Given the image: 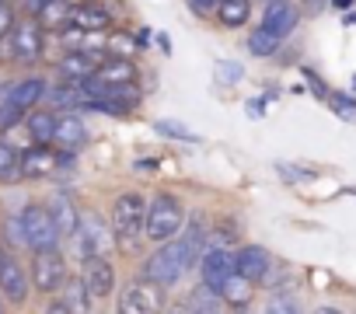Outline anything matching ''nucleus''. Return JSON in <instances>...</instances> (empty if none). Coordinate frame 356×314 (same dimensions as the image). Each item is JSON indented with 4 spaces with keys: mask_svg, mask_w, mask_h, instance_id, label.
Instances as JSON below:
<instances>
[{
    "mask_svg": "<svg viewBox=\"0 0 356 314\" xmlns=\"http://www.w3.org/2000/svg\"><path fill=\"white\" fill-rule=\"evenodd\" d=\"M203 248H207V224L196 217L186 227V234H178V238H171V241H164V245L154 248V255L140 269V279L168 290V286H175L178 279L193 269V262L200 258Z\"/></svg>",
    "mask_w": 356,
    "mask_h": 314,
    "instance_id": "f257e3e1",
    "label": "nucleus"
},
{
    "mask_svg": "<svg viewBox=\"0 0 356 314\" xmlns=\"http://www.w3.org/2000/svg\"><path fill=\"white\" fill-rule=\"evenodd\" d=\"M186 227V206L178 196L171 192H157L150 203H147V224H143V234L157 245L178 238V231Z\"/></svg>",
    "mask_w": 356,
    "mask_h": 314,
    "instance_id": "f03ea898",
    "label": "nucleus"
},
{
    "mask_svg": "<svg viewBox=\"0 0 356 314\" xmlns=\"http://www.w3.org/2000/svg\"><path fill=\"white\" fill-rule=\"evenodd\" d=\"M108 224H112V238L122 241V248L140 245L143 238V224H147V199L140 192H122L115 196L112 210H108Z\"/></svg>",
    "mask_w": 356,
    "mask_h": 314,
    "instance_id": "7ed1b4c3",
    "label": "nucleus"
},
{
    "mask_svg": "<svg viewBox=\"0 0 356 314\" xmlns=\"http://www.w3.org/2000/svg\"><path fill=\"white\" fill-rule=\"evenodd\" d=\"M70 248H74V258L84 265L91 258H105L108 248H112V231L108 224L98 217V213H81L74 234H70Z\"/></svg>",
    "mask_w": 356,
    "mask_h": 314,
    "instance_id": "20e7f679",
    "label": "nucleus"
},
{
    "mask_svg": "<svg viewBox=\"0 0 356 314\" xmlns=\"http://www.w3.org/2000/svg\"><path fill=\"white\" fill-rule=\"evenodd\" d=\"M22 234H25V248L32 251V255H39V251H60V231H56V224H53V217H49V210L46 206H25L22 213Z\"/></svg>",
    "mask_w": 356,
    "mask_h": 314,
    "instance_id": "39448f33",
    "label": "nucleus"
},
{
    "mask_svg": "<svg viewBox=\"0 0 356 314\" xmlns=\"http://www.w3.org/2000/svg\"><path fill=\"white\" fill-rule=\"evenodd\" d=\"M164 304H168V290H161L147 279H133L129 286H122L115 311L119 314H161Z\"/></svg>",
    "mask_w": 356,
    "mask_h": 314,
    "instance_id": "423d86ee",
    "label": "nucleus"
},
{
    "mask_svg": "<svg viewBox=\"0 0 356 314\" xmlns=\"http://www.w3.org/2000/svg\"><path fill=\"white\" fill-rule=\"evenodd\" d=\"M67 258L60 255V251H39V255H32V265H29V283L39 290V293H46V297H56L60 290H63V283H67Z\"/></svg>",
    "mask_w": 356,
    "mask_h": 314,
    "instance_id": "0eeeda50",
    "label": "nucleus"
},
{
    "mask_svg": "<svg viewBox=\"0 0 356 314\" xmlns=\"http://www.w3.org/2000/svg\"><path fill=\"white\" fill-rule=\"evenodd\" d=\"M234 272L241 279H248L252 286H262V283H273L276 279V258L262 245H241L234 251Z\"/></svg>",
    "mask_w": 356,
    "mask_h": 314,
    "instance_id": "6e6552de",
    "label": "nucleus"
},
{
    "mask_svg": "<svg viewBox=\"0 0 356 314\" xmlns=\"http://www.w3.org/2000/svg\"><path fill=\"white\" fill-rule=\"evenodd\" d=\"M234 276V251L224 241H210L207 238V251L200 258V283L213 293H220V286Z\"/></svg>",
    "mask_w": 356,
    "mask_h": 314,
    "instance_id": "1a4fd4ad",
    "label": "nucleus"
},
{
    "mask_svg": "<svg viewBox=\"0 0 356 314\" xmlns=\"http://www.w3.org/2000/svg\"><path fill=\"white\" fill-rule=\"evenodd\" d=\"M29 269L11 255L4 251L0 255V297H4L8 304H25L29 300Z\"/></svg>",
    "mask_w": 356,
    "mask_h": 314,
    "instance_id": "9d476101",
    "label": "nucleus"
},
{
    "mask_svg": "<svg viewBox=\"0 0 356 314\" xmlns=\"http://www.w3.org/2000/svg\"><path fill=\"white\" fill-rule=\"evenodd\" d=\"M297 25H300V8L297 4H290V0H269L266 11H262V25L259 28L283 42L286 35L297 32Z\"/></svg>",
    "mask_w": 356,
    "mask_h": 314,
    "instance_id": "9b49d317",
    "label": "nucleus"
},
{
    "mask_svg": "<svg viewBox=\"0 0 356 314\" xmlns=\"http://www.w3.org/2000/svg\"><path fill=\"white\" fill-rule=\"evenodd\" d=\"M105 63V53H91V49H74L60 60V74L70 81V84H84L98 74V67Z\"/></svg>",
    "mask_w": 356,
    "mask_h": 314,
    "instance_id": "f8f14e48",
    "label": "nucleus"
},
{
    "mask_svg": "<svg viewBox=\"0 0 356 314\" xmlns=\"http://www.w3.org/2000/svg\"><path fill=\"white\" fill-rule=\"evenodd\" d=\"M81 279H84L91 300H105V297H112V290H115V269H112L108 255H105V258H91V262H84Z\"/></svg>",
    "mask_w": 356,
    "mask_h": 314,
    "instance_id": "ddd939ff",
    "label": "nucleus"
},
{
    "mask_svg": "<svg viewBox=\"0 0 356 314\" xmlns=\"http://www.w3.org/2000/svg\"><path fill=\"white\" fill-rule=\"evenodd\" d=\"M42 94H46V81H42V77H29V81H18V84H4V88H0V98H4L8 105H15L22 115L32 112V108L42 101Z\"/></svg>",
    "mask_w": 356,
    "mask_h": 314,
    "instance_id": "4468645a",
    "label": "nucleus"
},
{
    "mask_svg": "<svg viewBox=\"0 0 356 314\" xmlns=\"http://www.w3.org/2000/svg\"><path fill=\"white\" fill-rule=\"evenodd\" d=\"M11 39H15V60L18 63H35L42 56V28H39V22H15Z\"/></svg>",
    "mask_w": 356,
    "mask_h": 314,
    "instance_id": "2eb2a0df",
    "label": "nucleus"
},
{
    "mask_svg": "<svg viewBox=\"0 0 356 314\" xmlns=\"http://www.w3.org/2000/svg\"><path fill=\"white\" fill-rule=\"evenodd\" d=\"M56 172V154L53 147H29L18 157V175L22 179H49Z\"/></svg>",
    "mask_w": 356,
    "mask_h": 314,
    "instance_id": "dca6fc26",
    "label": "nucleus"
},
{
    "mask_svg": "<svg viewBox=\"0 0 356 314\" xmlns=\"http://www.w3.org/2000/svg\"><path fill=\"white\" fill-rule=\"evenodd\" d=\"M88 140V126H84V119L81 115H74V112H67V115H56V129H53V143L60 147V150H77L81 143Z\"/></svg>",
    "mask_w": 356,
    "mask_h": 314,
    "instance_id": "f3484780",
    "label": "nucleus"
},
{
    "mask_svg": "<svg viewBox=\"0 0 356 314\" xmlns=\"http://www.w3.org/2000/svg\"><path fill=\"white\" fill-rule=\"evenodd\" d=\"M42 101H49V112L56 108V112H74L77 105H88V94H84V88L81 84H70V81H63V84H53V88H46V94H42Z\"/></svg>",
    "mask_w": 356,
    "mask_h": 314,
    "instance_id": "a211bd4d",
    "label": "nucleus"
},
{
    "mask_svg": "<svg viewBox=\"0 0 356 314\" xmlns=\"http://www.w3.org/2000/svg\"><path fill=\"white\" fill-rule=\"evenodd\" d=\"M95 84H105V88H126L136 81V67L129 60H115V56H105V63L98 67V74L91 77Z\"/></svg>",
    "mask_w": 356,
    "mask_h": 314,
    "instance_id": "6ab92c4d",
    "label": "nucleus"
},
{
    "mask_svg": "<svg viewBox=\"0 0 356 314\" xmlns=\"http://www.w3.org/2000/svg\"><path fill=\"white\" fill-rule=\"evenodd\" d=\"M108 22H112V18H108V11H105L102 4H84V0L77 4V11H74V18H70V25L81 28L84 35H98V32H105Z\"/></svg>",
    "mask_w": 356,
    "mask_h": 314,
    "instance_id": "aec40b11",
    "label": "nucleus"
},
{
    "mask_svg": "<svg viewBox=\"0 0 356 314\" xmlns=\"http://www.w3.org/2000/svg\"><path fill=\"white\" fill-rule=\"evenodd\" d=\"M217 297H220V304H224V307L245 311V307H252V300H255V286L234 272V276H231V279L220 286V293H217Z\"/></svg>",
    "mask_w": 356,
    "mask_h": 314,
    "instance_id": "412c9836",
    "label": "nucleus"
},
{
    "mask_svg": "<svg viewBox=\"0 0 356 314\" xmlns=\"http://www.w3.org/2000/svg\"><path fill=\"white\" fill-rule=\"evenodd\" d=\"M46 210H49V217H53L60 238H70L74 227H77V220H81V210L74 206V199H70V196H53V203H49Z\"/></svg>",
    "mask_w": 356,
    "mask_h": 314,
    "instance_id": "4be33fe9",
    "label": "nucleus"
},
{
    "mask_svg": "<svg viewBox=\"0 0 356 314\" xmlns=\"http://www.w3.org/2000/svg\"><path fill=\"white\" fill-rule=\"evenodd\" d=\"M25 129H29V136H32V143H35V147H46V143H53L56 115H53L49 108H32V112H29V119H25Z\"/></svg>",
    "mask_w": 356,
    "mask_h": 314,
    "instance_id": "5701e85b",
    "label": "nucleus"
},
{
    "mask_svg": "<svg viewBox=\"0 0 356 314\" xmlns=\"http://www.w3.org/2000/svg\"><path fill=\"white\" fill-rule=\"evenodd\" d=\"M60 300L70 307V314H91V293H88L81 276H67V283L60 290Z\"/></svg>",
    "mask_w": 356,
    "mask_h": 314,
    "instance_id": "b1692460",
    "label": "nucleus"
},
{
    "mask_svg": "<svg viewBox=\"0 0 356 314\" xmlns=\"http://www.w3.org/2000/svg\"><path fill=\"white\" fill-rule=\"evenodd\" d=\"M213 18L224 25V28H241L248 18H252V0H220Z\"/></svg>",
    "mask_w": 356,
    "mask_h": 314,
    "instance_id": "393cba45",
    "label": "nucleus"
},
{
    "mask_svg": "<svg viewBox=\"0 0 356 314\" xmlns=\"http://www.w3.org/2000/svg\"><path fill=\"white\" fill-rule=\"evenodd\" d=\"M77 4H81V0H49V4H42V8H39V28H42V25H53V28L70 25Z\"/></svg>",
    "mask_w": 356,
    "mask_h": 314,
    "instance_id": "a878e982",
    "label": "nucleus"
},
{
    "mask_svg": "<svg viewBox=\"0 0 356 314\" xmlns=\"http://www.w3.org/2000/svg\"><path fill=\"white\" fill-rule=\"evenodd\" d=\"M182 307H186L189 314H220V307H224V304H220V297H217L213 290H207V286L200 283V286L189 293V300H186Z\"/></svg>",
    "mask_w": 356,
    "mask_h": 314,
    "instance_id": "bb28decb",
    "label": "nucleus"
},
{
    "mask_svg": "<svg viewBox=\"0 0 356 314\" xmlns=\"http://www.w3.org/2000/svg\"><path fill=\"white\" fill-rule=\"evenodd\" d=\"M245 46H248V53H252V56H259V60H273V56L280 53V46H283V42H280L276 35H269V32L255 28V32H248V42H245Z\"/></svg>",
    "mask_w": 356,
    "mask_h": 314,
    "instance_id": "cd10ccee",
    "label": "nucleus"
},
{
    "mask_svg": "<svg viewBox=\"0 0 356 314\" xmlns=\"http://www.w3.org/2000/svg\"><path fill=\"white\" fill-rule=\"evenodd\" d=\"M262 314H300V304L290 290H273L262 304Z\"/></svg>",
    "mask_w": 356,
    "mask_h": 314,
    "instance_id": "c85d7f7f",
    "label": "nucleus"
},
{
    "mask_svg": "<svg viewBox=\"0 0 356 314\" xmlns=\"http://www.w3.org/2000/svg\"><path fill=\"white\" fill-rule=\"evenodd\" d=\"M154 129L161 133V136H168V140H182V143H200V136L189 129V126H182L178 119H157L154 122Z\"/></svg>",
    "mask_w": 356,
    "mask_h": 314,
    "instance_id": "c756f323",
    "label": "nucleus"
},
{
    "mask_svg": "<svg viewBox=\"0 0 356 314\" xmlns=\"http://www.w3.org/2000/svg\"><path fill=\"white\" fill-rule=\"evenodd\" d=\"M18 157H22V150H15L8 140H0V182L22 179L18 175Z\"/></svg>",
    "mask_w": 356,
    "mask_h": 314,
    "instance_id": "7c9ffc66",
    "label": "nucleus"
},
{
    "mask_svg": "<svg viewBox=\"0 0 356 314\" xmlns=\"http://www.w3.org/2000/svg\"><path fill=\"white\" fill-rule=\"evenodd\" d=\"M105 49H108L105 56H115V60H129V56H133V53H136L140 46H136V39H133V35L112 32V35H108V42H105Z\"/></svg>",
    "mask_w": 356,
    "mask_h": 314,
    "instance_id": "2f4dec72",
    "label": "nucleus"
},
{
    "mask_svg": "<svg viewBox=\"0 0 356 314\" xmlns=\"http://www.w3.org/2000/svg\"><path fill=\"white\" fill-rule=\"evenodd\" d=\"M328 108H332L339 119H346V122H356V98H353V94L332 91V94H328Z\"/></svg>",
    "mask_w": 356,
    "mask_h": 314,
    "instance_id": "473e14b6",
    "label": "nucleus"
},
{
    "mask_svg": "<svg viewBox=\"0 0 356 314\" xmlns=\"http://www.w3.org/2000/svg\"><path fill=\"white\" fill-rule=\"evenodd\" d=\"M0 248H25V234H22V217L15 213V217H8L4 220V245H0Z\"/></svg>",
    "mask_w": 356,
    "mask_h": 314,
    "instance_id": "72a5a7b5",
    "label": "nucleus"
},
{
    "mask_svg": "<svg viewBox=\"0 0 356 314\" xmlns=\"http://www.w3.org/2000/svg\"><path fill=\"white\" fill-rule=\"evenodd\" d=\"M241 63H231V60H220L217 63V81H224V84H238L241 81Z\"/></svg>",
    "mask_w": 356,
    "mask_h": 314,
    "instance_id": "f704fd0d",
    "label": "nucleus"
},
{
    "mask_svg": "<svg viewBox=\"0 0 356 314\" xmlns=\"http://www.w3.org/2000/svg\"><path fill=\"white\" fill-rule=\"evenodd\" d=\"M18 119H22V112H18L15 105H8L4 98H0V129H11Z\"/></svg>",
    "mask_w": 356,
    "mask_h": 314,
    "instance_id": "c9c22d12",
    "label": "nucleus"
},
{
    "mask_svg": "<svg viewBox=\"0 0 356 314\" xmlns=\"http://www.w3.org/2000/svg\"><path fill=\"white\" fill-rule=\"evenodd\" d=\"M304 81H307V88H311V91H314V94H318L321 101H328V94H332V91L325 88V81H321V77H318L314 70H304Z\"/></svg>",
    "mask_w": 356,
    "mask_h": 314,
    "instance_id": "e433bc0d",
    "label": "nucleus"
},
{
    "mask_svg": "<svg viewBox=\"0 0 356 314\" xmlns=\"http://www.w3.org/2000/svg\"><path fill=\"white\" fill-rule=\"evenodd\" d=\"M11 28H15V11H11V4H4V0H0V39H4Z\"/></svg>",
    "mask_w": 356,
    "mask_h": 314,
    "instance_id": "4c0bfd02",
    "label": "nucleus"
},
{
    "mask_svg": "<svg viewBox=\"0 0 356 314\" xmlns=\"http://www.w3.org/2000/svg\"><path fill=\"white\" fill-rule=\"evenodd\" d=\"M186 4H189L196 15H203V18H213V11H217V4H220V0H186Z\"/></svg>",
    "mask_w": 356,
    "mask_h": 314,
    "instance_id": "58836bf2",
    "label": "nucleus"
},
{
    "mask_svg": "<svg viewBox=\"0 0 356 314\" xmlns=\"http://www.w3.org/2000/svg\"><path fill=\"white\" fill-rule=\"evenodd\" d=\"M328 4H332V0H300V15H311V18H314V15H321Z\"/></svg>",
    "mask_w": 356,
    "mask_h": 314,
    "instance_id": "ea45409f",
    "label": "nucleus"
},
{
    "mask_svg": "<svg viewBox=\"0 0 356 314\" xmlns=\"http://www.w3.org/2000/svg\"><path fill=\"white\" fill-rule=\"evenodd\" d=\"M280 175H283V179H293V182H304V179H311L314 172H300V168H286V165H280Z\"/></svg>",
    "mask_w": 356,
    "mask_h": 314,
    "instance_id": "a19ab883",
    "label": "nucleus"
},
{
    "mask_svg": "<svg viewBox=\"0 0 356 314\" xmlns=\"http://www.w3.org/2000/svg\"><path fill=\"white\" fill-rule=\"evenodd\" d=\"M0 60H15V39H11V32L0 39Z\"/></svg>",
    "mask_w": 356,
    "mask_h": 314,
    "instance_id": "79ce46f5",
    "label": "nucleus"
},
{
    "mask_svg": "<svg viewBox=\"0 0 356 314\" xmlns=\"http://www.w3.org/2000/svg\"><path fill=\"white\" fill-rule=\"evenodd\" d=\"M46 314H70V307H67L60 297H49V304H46Z\"/></svg>",
    "mask_w": 356,
    "mask_h": 314,
    "instance_id": "37998d69",
    "label": "nucleus"
},
{
    "mask_svg": "<svg viewBox=\"0 0 356 314\" xmlns=\"http://www.w3.org/2000/svg\"><path fill=\"white\" fill-rule=\"evenodd\" d=\"M353 4H356V0H332V8H335V11H349Z\"/></svg>",
    "mask_w": 356,
    "mask_h": 314,
    "instance_id": "c03bdc74",
    "label": "nucleus"
},
{
    "mask_svg": "<svg viewBox=\"0 0 356 314\" xmlns=\"http://www.w3.org/2000/svg\"><path fill=\"white\" fill-rule=\"evenodd\" d=\"M42 4H49V0H25V8H29L32 15H39V8H42Z\"/></svg>",
    "mask_w": 356,
    "mask_h": 314,
    "instance_id": "a18cd8bd",
    "label": "nucleus"
},
{
    "mask_svg": "<svg viewBox=\"0 0 356 314\" xmlns=\"http://www.w3.org/2000/svg\"><path fill=\"white\" fill-rule=\"evenodd\" d=\"M311 314H342V311H339V307H328V304H325V307H314Z\"/></svg>",
    "mask_w": 356,
    "mask_h": 314,
    "instance_id": "49530a36",
    "label": "nucleus"
},
{
    "mask_svg": "<svg viewBox=\"0 0 356 314\" xmlns=\"http://www.w3.org/2000/svg\"><path fill=\"white\" fill-rule=\"evenodd\" d=\"M157 46H161L164 53H171V39H168V35H157Z\"/></svg>",
    "mask_w": 356,
    "mask_h": 314,
    "instance_id": "de8ad7c7",
    "label": "nucleus"
},
{
    "mask_svg": "<svg viewBox=\"0 0 356 314\" xmlns=\"http://www.w3.org/2000/svg\"><path fill=\"white\" fill-rule=\"evenodd\" d=\"M346 25H356V11H346V18H342Z\"/></svg>",
    "mask_w": 356,
    "mask_h": 314,
    "instance_id": "09e8293b",
    "label": "nucleus"
},
{
    "mask_svg": "<svg viewBox=\"0 0 356 314\" xmlns=\"http://www.w3.org/2000/svg\"><path fill=\"white\" fill-rule=\"evenodd\" d=\"M161 314H189L186 307H171V311H161Z\"/></svg>",
    "mask_w": 356,
    "mask_h": 314,
    "instance_id": "8fccbe9b",
    "label": "nucleus"
},
{
    "mask_svg": "<svg viewBox=\"0 0 356 314\" xmlns=\"http://www.w3.org/2000/svg\"><path fill=\"white\" fill-rule=\"evenodd\" d=\"M353 88H356V77H353Z\"/></svg>",
    "mask_w": 356,
    "mask_h": 314,
    "instance_id": "3c124183",
    "label": "nucleus"
},
{
    "mask_svg": "<svg viewBox=\"0 0 356 314\" xmlns=\"http://www.w3.org/2000/svg\"><path fill=\"white\" fill-rule=\"evenodd\" d=\"M0 314H4V307H0Z\"/></svg>",
    "mask_w": 356,
    "mask_h": 314,
    "instance_id": "603ef678",
    "label": "nucleus"
},
{
    "mask_svg": "<svg viewBox=\"0 0 356 314\" xmlns=\"http://www.w3.org/2000/svg\"><path fill=\"white\" fill-rule=\"evenodd\" d=\"M266 4H269V0H266Z\"/></svg>",
    "mask_w": 356,
    "mask_h": 314,
    "instance_id": "864d4df0",
    "label": "nucleus"
}]
</instances>
